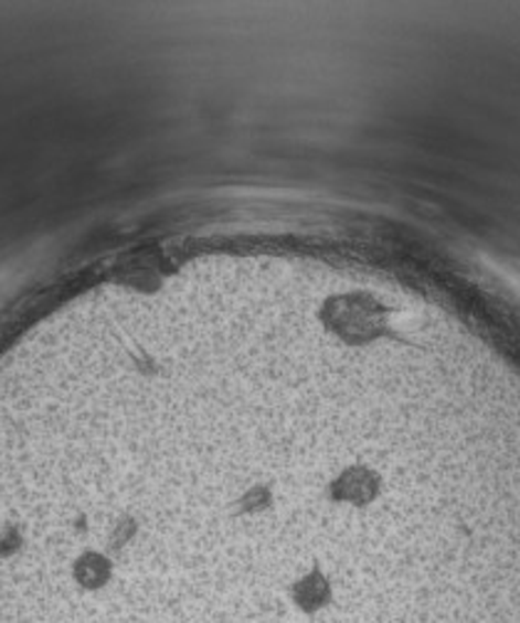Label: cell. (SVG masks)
<instances>
[{"label": "cell", "instance_id": "6da1fadb", "mask_svg": "<svg viewBox=\"0 0 520 623\" xmlns=\"http://www.w3.org/2000/svg\"><path fill=\"white\" fill-rule=\"evenodd\" d=\"M293 606L300 611V614H320L322 609H328L332 604V581L328 574L320 569V565H315L308 574L300 577L295 584L288 589Z\"/></svg>", "mask_w": 520, "mask_h": 623}]
</instances>
